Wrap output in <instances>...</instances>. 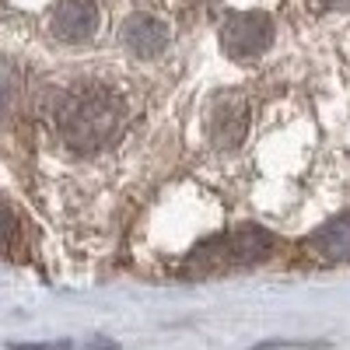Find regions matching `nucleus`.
I'll return each mask as SVG.
<instances>
[{
	"label": "nucleus",
	"instance_id": "f257e3e1",
	"mask_svg": "<svg viewBox=\"0 0 350 350\" xmlns=\"http://www.w3.org/2000/svg\"><path fill=\"white\" fill-rule=\"evenodd\" d=\"M53 123L60 137L77 151H95L123 123V102L102 84H77L56 98Z\"/></svg>",
	"mask_w": 350,
	"mask_h": 350
},
{
	"label": "nucleus",
	"instance_id": "f03ea898",
	"mask_svg": "<svg viewBox=\"0 0 350 350\" xmlns=\"http://www.w3.org/2000/svg\"><path fill=\"white\" fill-rule=\"evenodd\" d=\"M273 249V239L267 235L262 228H235L228 235L207 242L200 252H196V262L203 270H221V267H239V262H256L262 256H270Z\"/></svg>",
	"mask_w": 350,
	"mask_h": 350
},
{
	"label": "nucleus",
	"instance_id": "7ed1b4c3",
	"mask_svg": "<svg viewBox=\"0 0 350 350\" xmlns=\"http://www.w3.org/2000/svg\"><path fill=\"white\" fill-rule=\"evenodd\" d=\"M273 42V21L259 11H242V14H228L221 25V49L231 60H256L270 49Z\"/></svg>",
	"mask_w": 350,
	"mask_h": 350
},
{
	"label": "nucleus",
	"instance_id": "20e7f679",
	"mask_svg": "<svg viewBox=\"0 0 350 350\" xmlns=\"http://www.w3.org/2000/svg\"><path fill=\"white\" fill-rule=\"evenodd\" d=\"M98 28V8L95 0H60L49 14V32L60 42H88Z\"/></svg>",
	"mask_w": 350,
	"mask_h": 350
},
{
	"label": "nucleus",
	"instance_id": "39448f33",
	"mask_svg": "<svg viewBox=\"0 0 350 350\" xmlns=\"http://www.w3.org/2000/svg\"><path fill=\"white\" fill-rule=\"evenodd\" d=\"M123 46L140 60H154L168 46V25L154 14H130L123 21Z\"/></svg>",
	"mask_w": 350,
	"mask_h": 350
},
{
	"label": "nucleus",
	"instance_id": "423d86ee",
	"mask_svg": "<svg viewBox=\"0 0 350 350\" xmlns=\"http://www.w3.org/2000/svg\"><path fill=\"white\" fill-rule=\"evenodd\" d=\"M211 137H214L217 148H235L245 137V102H242V95L217 98V105L211 112Z\"/></svg>",
	"mask_w": 350,
	"mask_h": 350
},
{
	"label": "nucleus",
	"instance_id": "0eeeda50",
	"mask_svg": "<svg viewBox=\"0 0 350 350\" xmlns=\"http://www.w3.org/2000/svg\"><path fill=\"white\" fill-rule=\"evenodd\" d=\"M312 245L323 252L326 259H350V214L329 221V224L312 239Z\"/></svg>",
	"mask_w": 350,
	"mask_h": 350
},
{
	"label": "nucleus",
	"instance_id": "6e6552de",
	"mask_svg": "<svg viewBox=\"0 0 350 350\" xmlns=\"http://www.w3.org/2000/svg\"><path fill=\"white\" fill-rule=\"evenodd\" d=\"M11 350H74V343L60 340V343H14Z\"/></svg>",
	"mask_w": 350,
	"mask_h": 350
}]
</instances>
